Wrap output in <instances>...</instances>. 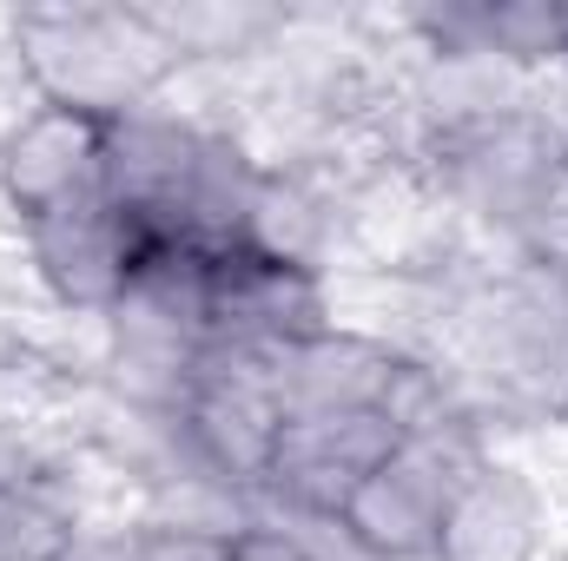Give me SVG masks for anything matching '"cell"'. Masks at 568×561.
Here are the masks:
<instances>
[{"label":"cell","instance_id":"cell-1","mask_svg":"<svg viewBox=\"0 0 568 561\" xmlns=\"http://www.w3.org/2000/svg\"><path fill=\"white\" fill-rule=\"evenodd\" d=\"M265 165L232 140L185 113L133 106L106 120V198L133 225L140 252H232L252 245Z\"/></svg>","mask_w":568,"mask_h":561},{"label":"cell","instance_id":"cell-2","mask_svg":"<svg viewBox=\"0 0 568 561\" xmlns=\"http://www.w3.org/2000/svg\"><path fill=\"white\" fill-rule=\"evenodd\" d=\"M7 33L47 106H80L100 120L145 106L185 67L145 7H27Z\"/></svg>","mask_w":568,"mask_h":561},{"label":"cell","instance_id":"cell-3","mask_svg":"<svg viewBox=\"0 0 568 561\" xmlns=\"http://www.w3.org/2000/svg\"><path fill=\"white\" fill-rule=\"evenodd\" d=\"M568 152V133L542 113V106H476V113H443L424 133V172L436 198L523 232L556 159Z\"/></svg>","mask_w":568,"mask_h":561},{"label":"cell","instance_id":"cell-4","mask_svg":"<svg viewBox=\"0 0 568 561\" xmlns=\"http://www.w3.org/2000/svg\"><path fill=\"white\" fill-rule=\"evenodd\" d=\"M179 436L185 449L232 489H265L272 449L284 429V384L278 350L252 344H205L192 364V384L179 397Z\"/></svg>","mask_w":568,"mask_h":561},{"label":"cell","instance_id":"cell-5","mask_svg":"<svg viewBox=\"0 0 568 561\" xmlns=\"http://www.w3.org/2000/svg\"><path fill=\"white\" fill-rule=\"evenodd\" d=\"M476 462H483L476 422L404 436L384 456V469L351 496V509L337 522L371 561H436L443 516H449V502H456V489Z\"/></svg>","mask_w":568,"mask_h":561},{"label":"cell","instance_id":"cell-6","mask_svg":"<svg viewBox=\"0 0 568 561\" xmlns=\"http://www.w3.org/2000/svg\"><path fill=\"white\" fill-rule=\"evenodd\" d=\"M331 290L324 272L272 258L258 245L205 252V344H252L291 350L317 330H331Z\"/></svg>","mask_w":568,"mask_h":561},{"label":"cell","instance_id":"cell-7","mask_svg":"<svg viewBox=\"0 0 568 561\" xmlns=\"http://www.w3.org/2000/svg\"><path fill=\"white\" fill-rule=\"evenodd\" d=\"M404 442V429L384 410H331V417H284L265 496H278L291 516L337 522L351 496L384 469V456Z\"/></svg>","mask_w":568,"mask_h":561},{"label":"cell","instance_id":"cell-8","mask_svg":"<svg viewBox=\"0 0 568 561\" xmlns=\"http://www.w3.org/2000/svg\"><path fill=\"white\" fill-rule=\"evenodd\" d=\"M0 198L20 225L106 198V120L80 106H33L0 140Z\"/></svg>","mask_w":568,"mask_h":561},{"label":"cell","instance_id":"cell-9","mask_svg":"<svg viewBox=\"0 0 568 561\" xmlns=\"http://www.w3.org/2000/svg\"><path fill=\"white\" fill-rule=\"evenodd\" d=\"M20 238H27L33 278L47 284V297L60 310H80V317H113L133 272H140V238L113 212V198L53 212L40 225H20Z\"/></svg>","mask_w":568,"mask_h":561},{"label":"cell","instance_id":"cell-10","mask_svg":"<svg viewBox=\"0 0 568 561\" xmlns=\"http://www.w3.org/2000/svg\"><path fill=\"white\" fill-rule=\"evenodd\" d=\"M404 350L371 337V330H317L304 344L278 350V384H284V417H331V410H384L397 377H404Z\"/></svg>","mask_w":568,"mask_h":561},{"label":"cell","instance_id":"cell-11","mask_svg":"<svg viewBox=\"0 0 568 561\" xmlns=\"http://www.w3.org/2000/svg\"><path fill=\"white\" fill-rule=\"evenodd\" d=\"M542 555V496L523 469L483 456L436 536V561H536Z\"/></svg>","mask_w":568,"mask_h":561},{"label":"cell","instance_id":"cell-12","mask_svg":"<svg viewBox=\"0 0 568 561\" xmlns=\"http://www.w3.org/2000/svg\"><path fill=\"white\" fill-rule=\"evenodd\" d=\"M152 27L172 40L179 60H239L258 53L272 33L291 27V7H252V0H185V7H145Z\"/></svg>","mask_w":568,"mask_h":561},{"label":"cell","instance_id":"cell-13","mask_svg":"<svg viewBox=\"0 0 568 561\" xmlns=\"http://www.w3.org/2000/svg\"><path fill=\"white\" fill-rule=\"evenodd\" d=\"M73 542H80V509L53 469L0 496V561H67Z\"/></svg>","mask_w":568,"mask_h":561},{"label":"cell","instance_id":"cell-14","mask_svg":"<svg viewBox=\"0 0 568 561\" xmlns=\"http://www.w3.org/2000/svg\"><path fill=\"white\" fill-rule=\"evenodd\" d=\"M225 529L205 522H133V529H106V536H80L67 561H232Z\"/></svg>","mask_w":568,"mask_h":561},{"label":"cell","instance_id":"cell-15","mask_svg":"<svg viewBox=\"0 0 568 561\" xmlns=\"http://www.w3.org/2000/svg\"><path fill=\"white\" fill-rule=\"evenodd\" d=\"M516 245H523V258H529L536 272L568 278V152L556 159V172H549V185H542L529 225L516 232Z\"/></svg>","mask_w":568,"mask_h":561},{"label":"cell","instance_id":"cell-16","mask_svg":"<svg viewBox=\"0 0 568 561\" xmlns=\"http://www.w3.org/2000/svg\"><path fill=\"white\" fill-rule=\"evenodd\" d=\"M53 462H47V449L33 442V429L13 417H0V496H13V489H27V482H40Z\"/></svg>","mask_w":568,"mask_h":561},{"label":"cell","instance_id":"cell-17","mask_svg":"<svg viewBox=\"0 0 568 561\" xmlns=\"http://www.w3.org/2000/svg\"><path fill=\"white\" fill-rule=\"evenodd\" d=\"M232 561H311L284 529H245L239 542H232Z\"/></svg>","mask_w":568,"mask_h":561}]
</instances>
